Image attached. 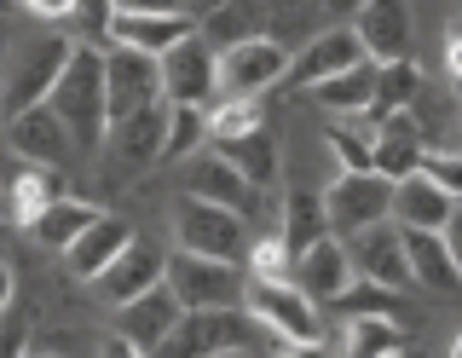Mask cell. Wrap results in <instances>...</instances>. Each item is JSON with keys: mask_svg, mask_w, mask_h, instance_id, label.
<instances>
[{"mask_svg": "<svg viewBox=\"0 0 462 358\" xmlns=\"http://www.w3.org/2000/svg\"><path fill=\"white\" fill-rule=\"evenodd\" d=\"M47 105L58 110V122L69 127V139L93 151L98 139L110 133V110H105V47H93V41H76V52H69V69L58 76V87H52Z\"/></svg>", "mask_w": 462, "mask_h": 358, "instance_id": "cell-1", "label": "cell"}, {"mask_svg": "<svg viewBox=\"0 0 462 358\" xmlns=\"http://www.w3.org/2000/svg\"><path fill=\"white\" fill-rule=\"evenodd\" d=\"M168 225H173V243H180L185 254H202V261H249V220L243 214H231V208H214V203H202V197H180L168 214Z\"/></svg>", "mask_w": 462, "mask_h": 358, "instance_id": "cell-2", "label": "cell"}, {"mask_svg": "<svg viewBox=\"0 0 462 358\" xmlns=\"http://www.w3.org/2000/svg\"><path fill=\"white\" fill-rule=\"evenodd\" d=\"M168 289L180 295L185 312H231L243 300V266L231 261H202V254H185V249H168Z\"/></svg>", "mask_w": 462, "mask_h": 358, "instance_id": "cell-3", "label": "cell"}, {"mask_svg": "<svg viewBox=\"0 0 462 358\" xmlns=\"http://www.w3.org/2000/svg\"><path fill=\"white\" fill-rule=\"evenodd\" d=\"M243 312L272 329L278 341H324V318H318V300L300 289L295 278L283 283H249L243 289Z\"/></svg>", "mask_w": 462, "mask_h": 358, "instance_id": "cell-4", "label": "cell"}, {"mask_svg": "<svg viewBox=\"0 0 462 358\" xmlns=\"http://www.w3.org/2000/svg\"><path fill=\"white\" fill-rule=\"evenodd\" d=\"M324 214H329V232L341 243L370 232V225L393 220V179L382 174H336V185L324 191Z\"/></svg>", "mask_w": 462, "mask_h": 358, "instance_id": "cell-5", "label": "cell"}, {"mask_svg": "<svg viewBox=\"0 0 462 358\" xmlns=\"http://www.w3.org/2000/svg\"><path fill=\"white\" fill-rule=\"evenodd\" d=\"M69 52H76L69 35H41L18 52V69H12V81H6V122L23 116V110H35V105H47L58 76L69 69Z\"/></svg>", "mask_w": 462, "mask_h": 358, "instance_id": "cell-6", "label": "cell"}, {"mask_svg": "<svg viewBox=\"0 0 462 358\" xmlns=\"http://www.w3.org/2000/svg\"><path fill=\"white\" fill-rule=\"evenodd\" d=\"M156 64H162V98H168V105H197V110H208L214 98H220V52H214L202 35L180 41V47L162 52Z\"/></svg>", "mask_w": 462, "mask_h": 358, "instance_id": "cell-7", "label": "cell"}, {"mask_svg": "<svg viewBox=\"0 0 462 358\" xmlns=\"http://www.w3.org/2000/svg\"><path fill=\"white\" fill-rule=\"evenodd\" d=\"M353 64H365V47H358L353 23H336V30L307 35V47H300V52H289V76H283V87L312 93V87H324L329 76H346Z\"/></svg>", "mask_w": 462, "mask_h": 358, "instance_id": "cell-8", "label": "cell"}, {"mask_svg": "<svg viewBox=\"0 0 462 358\" xmlns=\"http://www.w3.org/2000/svg\"><path fill=\"white\" fill-rule=\"evenodd\" d=\"M283 76H289V52L278 35L220 52V98H260V93L283 87Z\"/></svg>", "mask_w": 462, "mask_h": 358, "instance_id": "cell-9", "label": "cell"}, {"mask_svg": "<svg viewBox=\"0 0 462 358\" xmlns=\"http://www.w3.org/2000/svg\"><path fill=\"white\" fill-rule=\"evenodd\" d=\"M162 98V64L144 59V52H127V47H105V110L110 122L134 116V110L156 105Z\"/></svg>", "mask_w": 462, "mask_h": 358, "instance_id": "cell-10", "label": "cell"}, {"mask_svg": "<svg viewBox=\"0 0 462 358\" xmlns=\"http://www.w3.org/2000/svg\"><path fill=\"white\" fill-rule=\"evenodd\" d=\"M197 35V18L191 12H116L105 41L110 47H127V52H144V59H162V52H173L180 41Z\"/></svg>", "mask_w": 462, "mask_h": 358, "instance_id": "cell-11", "label": "cell"}, {"mask_svg": "<svg viewBox=\"0 0 462 358\" xmlns=\"http://www.w3.org/2000/svg\"><path fill=\"white\" fill-rule=\"evenodd\" d=\"M185 318V307H180V295L168 289V283H156V289H144L139 300H127V307H116V335L127 341V347H139L144 358H151L162 341L180 329Z\"/></svg>", "mask_w": 462, "mask_h": 358, "instance_id": "cell-12", "label": "cell"}, {"mask_svg": "<svg viewBox=\"0 0 462 358\" xmlns=\"http://www.w3.org/2000/svg\"><path fill=\"white\" fill-rule=\"evenodd\" d=\"M353 35H358V47H365V59L370 64H399V59H411V0H370L365 12L353 18Z\"/></svg>", "mask_w": 462, "mask_h": 358, "instance_id": "cell-13", "label": "cell"}, {"mask_svg": "<svg viewBox=\"0 0 462 358\" xmlns=\"http://www.w3.org/2000/svg\"><path fill=\"white\" fill-rule=\"evenodd\" d=\"M6 145L23 156V168H64V156L76 151V139H69V127L58 122L52 105H35V110H23V116L6 122Z\"/></svg>", "mask_w": 462, "mask_h": 358, "instance_id": "cell-14", "label": "cell"}, {"mask_svg": "<svg viewBox=\"0 0 462 358\" xmlns=\"http://www.w3.org/2000/svg\"><path fill=\"white\" fill-rule=\"evenodd\" d=\"M231 347H243L237 307L231 312H185L180 329H173L151 358H214V353H231Z\"/></svg>", "mask_w": 462, "mask_h": 358, "instance_id": "cell-15", "label": "cell"}, {"mask_svg": "<svg viewBox=\"0 0 462 358\" xmlns=\"http://www.w3.org/2000/svg\"><path fill=\"white\" fill-rule=\"evenodd\" d=\"M185 197H202V203L231 208V214H243V220H254V214H260V191H254V185L226 162L220 151L197 156V162L185 168Z\"/></svg>", "mask_w": 462, "mask_h": 358, "instance_id": "cell-16", "label": "cell"}, {"mask_svg": "<svg viewBox=\"0 0 462 358\" xmlns=\"http://www.w3.org/2000/svg\"><path fill=\"white\" fill-rule=\"evenodd\" d=\"M346 254H353L358 278L382 283V289H393V295L411 289V261H404V237H399L393 220L370 225V232H358V237H346Z\"/></svg>", "mask_w": 462, "mask_h": 358, "instance_id": "cell-17", "label": "cell"}, {"mask_svg": "<svg viewBox=\"0 0 462 358\" xmlns=\"http://www.w3.org/2000/svg\"><path fill=\"white\" fill-rule=\"evenodd\" d=\"M162 278H168V249L134 237L122 254H116V266L98 278V300H105V307H127V300H139L144 289H156Z\"/></svg>", "mask_w": 462, "mask_h": 358, "instance_id": "cell-18", "label": "cell"}, {"mask_svg": "<svg viewBox=\"0 0 462 358\" xmlns=\"http://www.w3.org/2000/svg\"><path fill=\"white\" fill-rule=\"evenodd\" d=\"M134 243V225L122 220V214H98L87 232L64 249V266H69V278H81V283H98L105 271L116 266V254Z\"/></svg>", "mask_w": 462, "mask_h": 358, "instance_id": "cell-19", "label": "cell"}, {"mask_svg": "<svg viewBox=\"0 0 462 358\" xmlns=\"http://www.w3.org/2000/svg\"><path fill=\"white\" fill-rule=\"evenodd\" d=\"M110 151L122 168H156L162 162V139H168V98H156V105L134 110V116L110 122Z\"/></svg>", "mask_w": 462, "mask_h": 358, "instance_id": "cell-20", "label": "cell"}, {"mask_svg": "<svg viewBox=\"0 0 462 358\" xmlns=\"http://www.w3.org/2000/svg\"><path fill=\"white\" fill-rule=\"evenodd\" d=\"M289 278H295L312 300H329V307H336V300L353 289L358 271H353V254H346V243H341V237H324V243H312V249L300 254Z\"/></svg>", "mask_w": 462, "mask_h": 358, "instance_id": "cell-21", "label": "cell"}, {"mask_svg": "<svg viewBox=\"0 0 462 358\" xmlns=\"http://www.w3.org/2000/svg\"><path fill=\"white\" fill-rule=\"evenodd\" d=\"M451 214H457V203L428 174H411L393 185V225L399 232H445Z\"/></svg>", "mask_w": 462, "mask_h": 358, "instance_id": "cell-22", "label": "cell"}, {"mask_svg": "<svg viewBox=\"0 0 462 358\" xmlns=\"http://www.w3.org/2000/svg\"><path fill=\"white\" fill-rule=\"evenodd\" d=\"M272 35V0H226L214 18H202V41L214 52H231L243 41H266Z\"/></svg>", "mask_w": 462, "mask_h": 358, "instance_id": "cell-23", "label": "cell"}, {"mask_svg": "<svg viewBox=\"0 0 462 358\" xmlns=\"http://www.w3.org/2000/svg\"><path fill=\"white\" fill-rule=\"evenodd\" d=\"M404 237V261H411V283L416 289H433V295H451L462 283V271L451 261L439 232H399Z\"/></svg>", "mask_w": 462, "mask_h": 358, "instance_id": "cell-24", "label": "cell"}, {"mask_svg": "<svg viewBox=\"0 0 462 358\" xmlns=\"http://www.w3.org/2000/svg\"><path fill=\"white\" fill-rule=\"evenodd\" d=\"M278 237H283V249L295 254H307L312 243H324V237H336L329 232V214H324V197L307 191V185H295V191L283 197V214H278Z\"/></svg>", "mask_w": 462, "mask_h": 358, "instance_id": "cell-25", "label": "cell"}, {"mask_svg": "<svg viewBox=\"0 0 462 358\" xmlns=\"http://www.w3.org/2000/svg\"><path fill=\"white\" fill-rule=\"evenodd\" d=\"M214 151H220L260 197H266L272 185H278V174H283V156H278V139H272V127H254V133H243V139H226V145H214Z\"/></svg>", "mask_w": 462, "mask_h": 358, "instance_id": "cell-26", "label": "cell"}, {"mask_svg": "<svg viewBox=\"0 0 462 358\" xmlns=\"http://www.w3.org/2000/svg\"><path fill=\"white\" fill-rule=\"evenodd\" d=\"M370 93H375V64L365 59V64H353L346 76H329L324 87H312L307 98L318 110H329L336 122H353V116H365L370 110Z\"/></svg>", "mask_w": 462, "mask_h": 358, "instance_id": "cell-27", "label": "cell"}, {"mask_svg": "<svg viewBox=\"0 0 462 358\" xmlns=\"http://www.w3.org/2000/svg\"><path fill=\"white\" fill-rule=\"evenodd\" d=\"M422 69H416V59H399V64H375V93H370V110L365 116L382 127L387 116H399V110L416 105V93H422Z\"/></svg>", "mask_w": 462, "mask_h": 358, "instance_id": "cell-28", "label": "cell"}, {"mask_svg": "<svg viewBox=\"0 0 462 358\" xmlns=\"http://www.w3.org/2000/svg\"><path fill=\"white\" fill-rule=\"evenodd\" d=\"M58 197H69L64 168H23V174L12 179V220H18L23 232H35V220L58 203Z\"/></svg>", "mask_w": 462, "mask_h": 358, "instance_id": "cell-29", "label": "cell"}, {"mask_svg": "<svg viewBox=\"0 0 462 358\" xmlns=\"http://www.w3.org/2000/svg\"><path fill=\"white\" fill-rule=\"evenodd\" d=\"M98 214H105V208H93L87 197H58V203H52V208L35 220V237L47 243V249H58V254H64L69 243H76V237L87 232V225L98 220Z\"/></svg>", "mask_w": 462, "mask_h": 358, "instance_id": "cell-30", "label": "cell"}, {"mask_svg": "<svg viewBox=\"0 0 462 358\" xmlns=\"http://www.w3.org/2000/svg\"><path fill=\"white\" fill-rule=\"evenodd\" d=\"M324 139H329V151H336L341 174H375V122L370 116L336 122Z\"/></svg>", "mask_w": 462, "mask_h": 358, "instance_id": "cell-31", "label": "cell"}, {"mask_svg": "<svg viewBox=\"0 0 462 358\" xmlns=\"http://www.w3.org/2000/svg\"><path fill=\"white\" fill-rule=\"evenodd\" d=\"M393 347H404L399 318H346V329H341V358H382Z\"/></svg>", "mask_w": 462, "mask_h": 358, "instance_id": "cell-32", "label": "cell"}, {"mask_svg": "<svg viewBox=\"0 0 462 358\" xmlns=\"http://www.w3.org/2000/svg\"><path fill=\"white\" fill-rule=\"evenodd\" d=\"M254 127H266L260 98H220V105H208V139H214V145L243 139V133H254Z\"/></svg>", "mask_w": 462, "mask_h": 358, "instance_id": "cell-33", "label": "cell"}, {"mask_svg": "<svg viewBox=\"0 0 462 358\" xmlns=\"http://www.w3.org/2000/svg\"><path fill=\"white\" fill-rule=\"evenodd\" d=\"M208 139V110L197 105H168V139H162V162H180V156L202 151Z\"/></svg>", "mask_w": 462, "mask_h": 358, "instance_id": "cell-34", "label": "cell"}, {"mask_svg": "<svg viewBox=\"0 0 462 358\" xmlns=\"http://www.w3.org/2000/svg\"><path fill=\"white\" fill-rule=\"evenodd\" d=\"M422 139H399V133H375V174L382 179H411V174H422Z\"/></svg>", "mask_w": 462, "mask_h": 358, "instance_id": "cell-35", "label": "cell"}, {"mask_svg": "<svg viewBox=\"0 0 462 358\" xmlns=\"http://www.w3.org/2000/svg\"><path fill=\"white\" fill-rule=\"evenodd\" d=\"M336 307L346 318H399V295L382 289V283H370V278H353V289H346Z\"/></svg>", "mask_w": 462, "mask_h": 358, "instance_id": "cell-36", "label": "cell"}, {"mask_svg": "<svg viewBox=\"0 0 462 358\" xmlns=\"http://www.w3.org/2000/svg\"><path fill=\"white\" fill-rule=\"evenodd\" d=\"M289 271H295V254L283 249V237H254L249 243V283H283Z\"/></svg>", "mask_w": 462, "mask_h": 358, "instance_id": "cell-37", "label": "cell"}, {"mask_svg": "<svg viewBox=\"0 0 462 358\" xmlns=\"http://www.w3.org/2000/svg\"><path fill=\"white\" fill-rule=\"evenodd\" d=\"M422 174L462 208V156L457 151H422Z\"/></svg>", "mask_w": 462, "mask_h": 358, "instance_id": "cell-38", "label": "cell"}, {"mask_svg": "<svg viewBox=\"0 0 462 358\" xmlns=\"http://www.w3.org/2000/svg\"><path fill=\"white\" fill-rule=\"evenodd\" d=\"M116 12H122L116 0H81V6H76V18H87V23H93V35H105Z\"/></svg>", "mask_w": 462, "mask_h": 358, "instance_id": "cell-39", "label": "cell"}, {"mask_svg": "<svg viewBox=\"0 0 462 358\" xmlns=\"http://www.w3.org/2000/svg\"><path fill=\"white\" fill-rule=\"evenodd\" d=\"M76 6H81V0H23V12H29V18H47V23H58V18H76Z\"/></svg>", "mask_w": 462, "mask_h": 358, "instance_id": "cell-40", "label": "cell"}, {"mask_svg": "<svg viewBox=\"0 0 462 358\" xmlns=\"http://www.w3.org/2000/svg\"><path fill=\"white\" fill-rule=\"evenodd\" d=\"M445 69H451V81H462V23H451V35H445Z\"/></svg>", "mask_w": 462, "mask_h": 358, "instance_id": "cell-41", "label": "cell"}, {"mask_svg": "<svg viewBox=\"0 0 462 358\" xmlns=\"http://www.w3.org/2000/svg\"><path fill=\"white\" fill-rule=\"evenodd\" d=\"M278 358H329L324 341H278Z\"/></svg>", "mask_w": 462, "mask_h": 358, "instance_id": "cell-42", "label": "cell"}, {"mask_svg": "<svg viewBox=\"0 0 462 358\" xmlns=\"http://www.w3.org/2000/svg\"><path fill=\"white\" fill-rule=\"evenodd\" d=\"M439 237H445V249H451V261H457V271H462V208L451 214V225H445Z\"/></svg>", "mask_w": 462, "mask_h": 358, "instance_id": "cell-43", "label": "cell"}, {"mask_svg": "<svg viewBox=\"0 0 462 358\" xmlns=\"http://www.w3.org/2000/svg\"><path fill=\"white\" fill-rule=\"evenodd\" d=\"M12 295H18V271H12L6 261H0V318L12 312Z\"/></svg>", "mask_w": 462, "mask_h": 358, "instance_id": "cell-44", "label": "cell"}, {"mask_svg": "<svg viewBox=\"0 0 462 358\" xmlns=\"http://www.w3.org/2000/svg\"><path fill=\"white\" fill-rule=\"evenodd\" d=\"M370 0H318V12H336V18H358Z\"/></svg>", "mask_w": 462, "mask_h": 358, "instance_id": "cell-45", "label": "cell"}, {"mask_svg": "<svg viewBox=\"0 0 462 358\" xmlns=\"http://www.w3.org/2000/svg\"><path fill=\"white\" fill-rule=\"evenodd\" d=\"M127 12H185V0H122Z\"/></svg>", "mask_w": 462, "mask_h": 358, "instance_id": "cell-46", "label": "cell"}, {"mask_svg": "<svg viewBox=\"0 0 462 358\" xmlns=\"http://www.w3.org/2000/svg\"><path fill=\"white\" fill-rule=\"evenodd\" d=\"M98 358H144L139 347H127L122 335H105V347H98Z\"/></svg>", "mask_w": 462, "mask_h": 358, "instance_id": "cell-47", "label": "cell"}, {"mask_svg": "<svg viewBox=\"0 0 462 358\" xmlns=\"http://www.w3.org/2000/svg\"><path fill=\"white\" fill-rule=\"evenodd\" d=\"M0 358H29V341H23V329H12V335H0Z\"/></svg>", "mask_w": 462, "mask_h": 358, "instance_id": "cell-48", "label": "cell"}, {"mask_svg": "<svg viewBox=\"0 0 462 358\" xmlns=\"http://www.w3.org/2000/svg\"><path fill=\"white\" fill-rule=\"evenodd\" d=\"M226 6V0H185V12H191V18L202 23V18H214V12H220Z\"/></svg>", "mask_w": 462, "mask_h": 358, "instance_id": "cell-49", "label": "cell"}, {"mask_svg": "<svg viewBox=\"0 0 462 358\" xmlns=\"http://www.w3.org/2000/svg\"><path fill=\"white\" fill-rule=\"evenodd\" d=\"M214 358H254V353H243V347H231V353H214Z\"/></svg>", "mask_w": 462, "mask_h": 358, "instance_id": "cell-50", "label": "cell"}, {"mask_svg": "<svg viewBox=\"0 0 462 358\" xmlns=\"http://www.w3.org/2000/svg\"><path fill=\"white\" fill-rule=\"evenodd\" d=\"M382 358H411V353H404V347H393V353H382Z\"/></svg>", "mask_w": 462, "mask_h": 358, "instance_id": "cell-51", "label": "cell"}, {"mask_svg": "<svg viewBox=\"0 0 462 358\" xmlns=\"http://www.w3.org/2000/svg\"><path fill=\"white\" fill-rule=\"evenodd\" d=\"M451 358H462V335H457V341H451Z\"/></svg>", "mask_w": 462, "mask_h": 358, "instance_id": "cell-52", "label": "cell"}, {"mask_svg": "<svg viewBox=\"0 0 462 358\" xmlns=\"http://www.w3.org/2000/svg\"><path fill=\"white\" fill-rule=\"evenodd\" d=\"M451 87H457V105H462V81H451Z\"/></svg>", "mask_w": 462, "mask_h": 358, "instance_id": "cell-53", "label": "cell"}, {"mask_svg": "<svg viewBox=\"0 0 462 358\" xmlns=\"http://www.w3.org/2000/svg\"><path fill=\"white\" fill-rule=\"evenodd\" d=\"M29 358H58V353H29Z\"/></svg>", "mask_w": 462, "mask_h": 358, "instance_id": "cell-54", "label": "cell"}]
</instances>
